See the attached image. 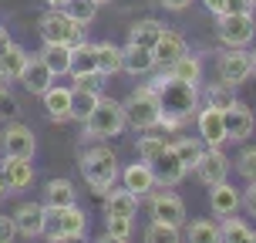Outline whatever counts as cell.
Returning <instances> with one entry per match:
<instances>
[{"label":"cell","instance_id":"6da1fadb","mask_svg":"<svg viewBox=\"0 0 256 243\" xmlns=\"http://www.w3.org/2000/svg\"><path fill=\"white\" fill-rule=\"evenodd\" d=\"M148 85L155 88L158 105H162V118H158V128H155V132H172V135H179L182 128L196 118L199 105H202V91H199V85L179 81V78H172L168 71L155 75Z\"/></svg>","mask_w":256,"mask_h":243},{"label":"cell","instance_id":"7a4b0ae2","mask_svg":"<svg viewBox=\"0 0 256 243\" xmlns=\"http://www.w3.org/2000/svg\"><path fill=\"white\" fill-rule=\"evenodd\" d=\"M78 166H81V176H84V182L91 186V192H94V196H104V192L118 182V172H122L115 149H108L104 142H98V145L84 149Z\"/></svg>","mask_w":256,"mask_h":243},{"label":"cell","instance_id":"3957f363","mask_svg":"<svg viewBox=\"0 0 256 243\" xmlns=\"http://www.w3.org/2000/svg\"><path fill=\"white\" fill-rule=\"evenodd\" d=\"M84 125V135L81 139L84 142H108L115 139V135H122L125 132V108H122V102H115V98H108V95H98V102H94V108L88 112V118L81 122Z\"/></svg>","mask_w":256,"mask_h":243},{"label":"cell","instance_id":"277c9868","mask_svg":"<svg viewBox=\"0 0 256 243\" xmlns=\"http://www.w3.org/2000/svg\"><path fill=\"white\" fill-rule=\"evenodd\" d=\"M125 125L135 128V132H155L158 128V118H162V105H158V95L155 88L145 81V85H135V88L125 95Z\"/></svg>","mask_w":256,"mask_h":243},{"label":"cell","instance_id":"5b68a950","mask_svg":"<svg viewBox=\"0 0 256 243\" xmlns=\"http://www.w3.org/2000/svg\"><path fill=\"white\" fill-rule=\"evenodd\" d=\"M88 233V216L78 203L71 206H44V240L64 243V240H81Z\"/></svg>","mask_w":256,"mask_h":243},{"label":"cell","instance_id":"8992f818","mask_svg":"<svg viewBox=\"0 0 256 243\" xmlns=\"http://www.w3.org/2000/svg\"><path fill=\"white\" fill-rule=\"evenodd\" d=\"M84 31L78 21H71L61 7H48V11L38 17V34L44 44H64V48H74L84 41Z\"/></svg>","mask_w":256,"mask_h":243},{"label":"cell","instance_id":"52a82bcc","mask_svg":"<svg viewBox=\"0 0 256 243\" xmlns=\"http://www.w3.org/2000/svg\"><path fill=\"white\" fill-rule=\"evenodd\" d=\"M216 38L222 48H250L256 38V17L253 11L243 14H222L216 17Z\"/></svg>","mask_w":256,"mask_h":243},{"label":"cell","instance_id":"ba28073f","mask_svg":"<svg viewBox=\"0 0 256 243\" xmlns=\"http://www.w3.org/2000/svg\"><path fill=\"white\" fill-rule=\"evenodd\" d=\"M148 213L158 223H172V226H186V203L179 192H172V186H155L148 192Z\"/></svg>","mask_w":256,"mask_h":243},{"label":"cell","instance_id":"9c48e42d","mask_svg":"<svg viewBox=\"0 0 256 243\" xmlns=\"http://www.w3.org/2000/svg\"><path fill=\"white\" fill-rule=\"evenodd\" d=\"M0 152L4 155H17V159H34L38 152V135H34V128L24 125V122H17L10 118L4 132H0Z\"/></svg>","mask_w":256,"mask_h":243},{"label":"cell","instance_id":"30bf717a","mask_svg":"<svg viewBox=\"0 0 256 243\" xmlns=\"http://www.w3.org/2000/svg\"><path fill=\"white\" fill-rule=\"evenodd\" d=\"M216 71H219V81H226V85H232V88L246 85V81L253 78L250 51H246V48H226V51L219 54V61H216Z\"/></svg>","mask_w":256,"mask_h":243},{"label":"cell","instance_id":"8fae6325","mask_svg":"<svg viewBox=\"0 0 256 243\" xmlns=\"http://www.w3.org/2000/svg\"><path fill=\"white\" fill-rule=\"evenodd\" d=\"M230 169H232V159L222 149H212V145H206L202 155H199V162L192 166L196 172V179L202 182V186H216V182L230 179Z\"/></svg>","mask_w":256,"mask_h":243},{"label":"cell","instance_id":"7c38bea8","mask_svg":"<svg viewBox=\"0 0 256 243\" xmlns=\"http://www.w3.org/2000/svg\"><path fill=\"white\" fill-rule=\"evenodd\" d=\"M222 125H226V142H236V145H243V142L253 135L256 115L250 112V105H243L240 98H236L230 108H222Z\"/></svg>","mask_w":256,"mask_h":243},{"label":"cell","instance_id":"4fadbf2b","mask_svg":"<svg viewBox=\"0 0 256 243\" xmlns=\"http://www.w3.org/2000/svg\"><path fill=\"white\" fill-rule=\"evenodd\" d=\"M10 216H14V226H17V236H24V240H38L44 233V203L24 199V203H17V209Z\"/></svg>","mask_w":256,"mask_h":243},{"label":"cell","instance_id":"5bb4252c","mask_svg":"<svg viewBox=\"0 0 256 243\" xmlns=\"http://www.w3.org/2000/svg\"><path fill=\"white\" fill-rule=\"evenodd\" d=\"M196 128H199L202 145L222 149V142H226V125H222V112H219V108L199 105V112H196Z\"/></svg>","mask_w":256,"mask_h":243},{"label":"cell","instance_id":"9a60e30c","mask_svg":"<svg viewBox=\"0 0 256 243\" xmlns=\"http://www.w3.org/2000/svg\"><path fill=\"white\" fill-rule=\"evenodd\" d=\"M0 176L7 179V189H10V192H27V189H30V182H34V166H30V159L4 155V162H0Z\"/></svg>","mask_w":256,"mask_h":243},{"label":"cell","instance_id":"2e32d148","mask_svg":"<svg viewBox=\"0 0 256 243\" xmlns=\"http://www.w3.org/2000/svg\"><path fill=\"white\" fill-rule=\"evenodd\" d=\"M118 179H122V186H125V189H132L135 192V196H148V192L155 189V186H158V182H155V172H152V166H148V162H128L125 169H122V172H118Z\"/></svg>","mask_w":256,"mask_h":243},{"label":"cell","instance_id":"e0dca14e","mask_svg":"<svg viewBox=\"0 0 256 243\" xmlns=\"http://www.w3.org/2000/svg\"><path fill=\"white\" fill-rule=\"evenodd\" d=\"M20 85L27 88V95H38V98L54 85V75L48 71V64L40 61V54H27V64L20 71Z\"/></svg>","mask_w":256,"mask_h":243},{"label":"cell","instance_id":"ac0fdd59","mask_svg":"<svg viewBox=\"0 0 256 243\" xmlns=\"http://www.w3.org/2000/svg\"><path fill=\"white\" fill-rule=\"evenodd\" d=\"M209 206H212V213L222 219V216H232V213H240V206H243V196H240V189H236L230 179H222V182H216V186H209Z\"/></svg>","mask_w":256,"mask_h":243},{"label":"cell","instance_id":"d6986e66","mask_svg":"<svg viewBox=\"0 0 256 243\" xmlns=\"http://www.w3.org/2000/svg\"><path fill=\"white\" fill-rule=\"evenodd\" d=\"M102 199H104L102 203L104 216H132L135 219V213H138V196L132 189H125V186H112Z\"/></svg>","mask_w":256,"mask_h":243},{"label":"cell","instance_id":"ffe728a7","mask_svg":"<svg viewBox=\"0 0 256 243\" xmlns=\"http://www.w3.org/2000/svg\"><path fill=\"white\" fill-rule=\"evenodd\" d=\"M155 54L148 48H135V44H125L122 48V71L132 78H148L155 75Z\"/></svg>","mask_w":256,"mask_h":243},{"label":"cell","instance_id":"44dd1931","mask_svg":"<svg viewBox=\"0 0 256 243\" xmlns=\"http://www.w3.org/2000/svg\"><path fill=\"white\" fill-rule=\"evenodd\" d=\"M152 172H155V182L158 186H179L186 179V166L179 162V155L172 152V145H166V152L152 162Z\"/></svg>","mask_w":256,"mask_h":243},{"label":"cell","instance_id":"7402d4cb","mask_svg":"<svg viewBox=\"0 0 256 243\" xmlns=\"http://www.w3.org/2000/svg\"><path fill=\"white\" fill-rule=\"evenodd\" d=\"M189 51V44H186V38H182L179 31H162V38L155 41V48H152V54H155V64L158 68H168V64L176 61V58H182V54Z\"/></svg>","mask_w":256,"mask_h":243},{"label":"cell","instance_id":"603a6c76","mask_svg":"<svg viewBox=\"0 0 256 243\" xmlns=\"http://www.w3.org/2000/svg\"><path fill=\"white\" fill-rule=\"evenodd\" d=\"M71 95H74L71 88H58V85H51V88L40 95L44 98V112H48V118H51L54 125L71 122Z\"/></svg>","mask_w":256,"mask_h":243},{"label":"cell","instance_id":"cb8c5ba5","mask_svg":"<svg viewBox=\"0 0 256 243\" xmlns=\"http://www.w3.org/2000/svg\"><path fill=\"white\" fill-rule=\"evenodd\" d=\"M27 64V51L17 44V41H10L4 51H0V81L4 85H10V81H20V71H24Z\"/></svg>","mask_w":256,"mask_h":243},{"label":"cell","instance_id":"d4e9b609","mask_svg":"<svg viewBox=\"0 0 256 243\" xmlns=\"http://www.w3.org/2000/svg\"><path fill=\"white\" fill-rule=\"evenodd\" d=\"M162 31H166L162 21H155V17H142V21H135V24L128 27V44H135V48H148V51H152L155 41L162 38Z\"/></svg>","mask_w":256,"mask_h":243},{"label":"cell","instance_id":"484cf974","mask_svg":"<svg viewBox=\"0 0 256 243\" xmlns=\"http://www.w3.org/2000/svg\"><path fill=\"white\" fill-rule=\"evenodd\" d=\"M162 71H168V75L179 78V81H192V85H199V81H202V58L186 51L182 58H176V61L168 64V68H162Z\"/></svg>","mask_w":256,"mask_h":243},{"label":"cell","instance_id":"4316f807","mask_svg":"<svg viewBox=\"0 0 256 243\" xmlns=\"http://www.w3.org/2000/svg\"><path fill=\"white\" fill-rule=\"evenodd\" d=\"M78 203V189L71 179H48L44 182V206H71Z\"/></svg>","mask_w":256,"mask_h":243},{"label":"cell","instance_id":"83f0119b","mask_svg":"<svg viewBox=\"0 0 256 243\" xmlns=\"http://www.w3.org/2000/svg\"><path fill=\"white\" fill-rule=\"evenodd\" d=\"M40 61L48 64V71H51L54 78H61L71 71V48H64V44H44L40 48Z\"/></svg>","mask_w":256,"mask_h":243},{"label":"cell","instance_id":"f1b7e54d","mask_svg":"<svg viewBox=\"0 0 256 243\" xmlns=\"http://www.w3.org/2000/svg\"><path fill=\"white\" fill-rule=\"evenodd\" d=\"M94 64H98V71L102 75H118L122 71V48L112 44V41H98L94 44Z\"/></svg>","mask_w":256,"mask_h":243},{"label":"cell","instance_id":"f546056e","mask_svg":"<svg viewBox=\"0 0 256 243\" xmlns=\"http://www.w3.org/2000/svg\"><path fill=\"white\" fill-rule=\"evenodd\" d=\"M202 149H206V145H202V139H199V135H179V139L172 142V152L179 155V162L186 166V172H189V169L199 162Z\"/></svg>","mask_w":256,"mask_h":243},{"label":"cell","instance_id":"4dcf8cb0","mask_svg":"<svg viewBox=\"0 0 256 243\" xmlns=\"http://www.w3.org/2000/svg\"><path fill=\"white\" fill-rule=\"evenodd\" d=\"M202 98H206V105H212V108H230L232 102H236V88L232 85H226V81H209L202 88Z\"/></svg>","mask_w":256,"mask_h":243},{"label":"cell","instance_id":"1f68e13d","mask_svg":"<svg viewBox=\"0 0 256 243\" xmlns=\"http://www.w3.org/2000/svg\"><path fill=\"white\" fill-rule=\"evenodd\" d=\"M250 223L246 219H240L236 213L232 216H222V223H219V240L226 243H250Z\"/></svg>","mask_w":256,"mask_h":243},{"label":"cell","instance_id":"d6a6232c","mask_svg":"<svg viewBox=\"0 0 256 243\" xmlns=\"http://www.w3.org/2000/svg\"><path fill=\"white\" fill-rule=\"evenodd\" d=\"M84 71H98L94 64V44L91 41H81L71 48V71L68 75H84Z\"/></svg>","mask_w":256,"mask_h":243},{"label":"cell","instance_id":"836d02e7","mask_svg":"<svg viewBox=\"0 0 256 243\" xmlns=\"http://www.w3.org/2000/svg\"><path fill=\"white\" fill-rule=\"evenodd\" d=\"M61 11L68 14L71 21H78L81 27H88V24H94V17H98V4H94V0H64Z\"/></svg>","mask_w":256,"mask_h":243},{"label":"cell","instance_id":"e575fe53","mask_svg":"<svg viewBox=\"0 0 256 243\" xmlns=\"http://www.w3.org/2000/svg\"><path fill=\"white\" fill-rule=\"evenodd\" d=\"M189 243H219V223L216 219H192L186 226Z\"/></svg>","mask_w":256,"mask_h":243},{"label":"cell","instance_id":"d590c367","mask_svg":"<svg viewBox=\"0 0 256 243\" xmlns=\"http://www.w3.org/2000/svg\"><path fill=\"white\" fill-rule=\"evenodd\" d=\"M166 145H168V142L162 139V135H152V132H148V135H142V139L135 142V152H138L142 162H148V166H152L155 159L166 152Z\"/></svg>","mask_w":256,"mask_h":243},{"label":"cell","instance_id":"8d00e7d4","mask_svg":"<svg viewBox=\"0 0 256 243\" xmlns=\"http://www.w3.org/2000/svg\"><path fill=\"white\" fill-rule=\"evenodd\" d=\"M232 169H236L246 182H253L256 179V145H246L243 142V145H240V155L232 159Z\"/></svg>","mask_w":256,"mask_h":243},{"label":"cell","instance_id":"74e56055","mask_svg":"<svg viewBox=\"0 0 256 243\" xmlns=\"http://www.w3.org/2000/svg\"><path fill=\"white\" fill-rule=\"evenodd\" d=\"M179 226H172V223H158L152 219L148 226H145V240L148 243H179Z\"/></svg>","mask_w":256,"mask_h":243},{"label":"cell","instance_id":"f35d334b","mask_svg":"<svg viewBox=\"0 0 256 243\" xmlns=\"http://www.w3.org/2000/svg\"><path fill=\"white\" fill-rule=\"evenodd\" d=\"M132 216H104V240H115V243H125L132 236Z\"/></svg>","mask_w":256,"mask_h":243},{"label":"cell","instance_id":"ab89813d","mask_svg":"<svg viewBox=\"0 0 256 243\" xmlns=\"http://www.w3.org/2000/svg\"><path fill=\"white\" fill-rule=\"evenodd\" d=\"M71 91H74V88H71ZM94 102H98L94 91H74V95H71V122H84L88 112L94 108Z\"/></svg>","mask_w":256,"mask_h":243},{"label":"cell","instance_id":"60d3db41","mask_svg":"<svg viewBox=\"0 0 256 243\" xmlns=\"http://www.w3.org/2000/svg\"><path fill=\"white\" fill-rule=\"evenodd\" d=\"M71 88L74 91H94V95H102L104 85H108V75H102V71H84V75H71Z\"/></svg>","mask_w":256,"mask_h":243},{"label":"cell","instance_id":"b9f144b4","mask_svg":"<svg viewBox=\"0 0 256 243\" xmlns=\"http://www.w3.org/2000/svg\"><path fill=\"white\" fill-rule=\"evenodd\" d=\"M17 112H20V105H17V98H14L10 85H4V81H0V122L17 118Z\"/></svg>","mask_w":256,"mask_h":243},{"label":"cell","instance_id":"7bdbcfd3","mask_svg":"<svg viewBox=\"0 0 256 243\" xmlns=\"http://www.w3.org/2000/svg\"><path fill=\"white\" fill-rule=\"evenodd\" d=\"M17 236V226H14V216H4L0 213V243H10Z\"/></svg>","mask_w":256,"mask_h":243},{"label":"cell","instance_id":"ee69618b","mask_svg":"<svg viewBox=\"0 0 256 243\" xmlns=\"http://www.w3.org/2000/svg\"><path fill=\"white\" fill-rule=\"evenodd\" d=\"M243 206H246V213L256 219V179L253 182H246V192H243Z\"/></svg>","mask_w":256,"mask_h":243},{"label":"cell","instance_id":"f6af8a7d","mask_svg":"<svg viewBox=\"0 0 256 243\" xmlns=\"http://www.w3.org/2000/svg\"><path fill=\"white\" fill-rule=\"evenodd\" d=\"M243 11H253L250 0H226V14H243Z\"/></svg>","mask_w":256,"mask_h":243},{"label":"cell","instance_id":"bcb514c9","mask_svg":"<svg viewBox=\"0 0 256 243\" xmlns=\"http://www.w3.org/2000/svg\"><path fill=\"white\" fill-rule=\"evenodd\" d=\"M202 4L212 17H222V14H226V0H202Z\"/></svg>","mask_w":256,"mask_h":243},{"label":"cell","instance_id":"7dc6e473","mask_svg":"<svg viewBox=\"0 0 256 243\" xmlns=\"http://www.w3.org/2000/svg\"><path fill=\"white\" fill-rule=\"evenodd\" d=\"M158 4H162L166 11H186V7H189L192 0H158Z\"/></svg>","mask_w":256,"mask_h":243},{"label":"cell","instance_id":"c3c4849f","mask_svg":"<svg viewBox=\"0 0 256 243\" xmlns=\"http://www.w3.org/2000/svg\"><path fill=\"white\" fill-rule=\"evenodd\" d=\"M7 44H10V34H7V27L0 24V51H4V48H7Z\"/></svg>","mask_w":256,"mask_h":243},{"label":"cell","instance_id":"681fc988","mask_svg":"<svg viewBox=\"0 0 256 243\" xmlns=\"http://www.w3.org/2000/svg\"><path fill=\"white\" fill-rule=\"evenodd\" d=\"M7 196H10V189H7V179L0 176V199H7Z\"/></svg>","mask_w":256,"mask_h":243},{"label":"cell","instance_id":"f907efd6","mask_svg":"<svg viewBox=\"0 0 256 243\" xmlns=\"http://www.w3.org/2000/svg\"><path fill=\"white\" fill-rule=\"evenodd\" d=\"M250 64H253V78H256V51H250Z\"/></svg>","mask_w":256,"mask_h":243},{"label":"cell","instance_id":"816d5d0a","mask_svg":"<svg viewBox=\"0 0 256 243\" xmlns=\"http://www.w3.org/2000/svg\"><path fill=\"white\" fill-rule=\"evenodd\" d=\"M44 4H48V7H61L64 0H44Z\"/></svg>","mask_w":256,"mask_h":243},{"label":"cell","instance_id":"f5cc1de1","mask_svg":"<svg viewBox=\"0 0 256 243\" xmlns=\"http://www.w3.org/2000/svg\"><path fill=\"white\" fill-rule=\"evenodd\" d=\"M94 4H98V7H104V4H112V0H94Z\"/></svg>","mask_w":256,"mask_h":243},{"label":"cell","instance_id":"db71d44e","mask_svg":"<svg viewBox=\"0 0 256 243\" xmlns=\"http://www.w3.org/2000/svg\"><path fill=\"white\" fill-rule=\"evenodd\" d=\"M250 4H253V7H256V0H250Z\"/></svg>","mask_w":256,"mask_h":243}]
</instances>
